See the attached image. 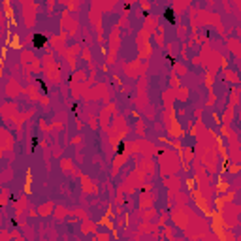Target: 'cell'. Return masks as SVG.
Instances as JSON below:
<instances>
[{"label":"cell","instance_id":"cell-1","mask_svg":"<svg viewBox=\"0 0 241 241\" xmlns=\"http://www.w3.org/2000/svg\"><path fill=\"white\" fill-rule=\"evenodd\" d=\"M32 42H34V47H36V49H40V47H43V45H45V42H47V38H45L43 34H34Z\"/></svg>","mask_w":241,"mask_h":241},{"label":"cell","instance_id":"cell-2","mask_svg":"<svg viewBox=\"0 0 241 241\" xmlns=\"http://www.w3.org/2000/svg\"><path fill=\"white\" fill-rule=\"evenodd\" d=\"M164 17H166L172 25H175V17H173V10H172V8H166V10H164Z\"/></svg>","mask_w":241,"mask_h":241},{"label":"cell","instance_id":"cell-3","mask_svg":"<svg viewBox=\"0 0 241 241\" xmlns=\"http://www.w3.org/2000/svg\"><path fill=\"white\" fill-rule=\"evenodd\" d=\"M38 83H40V87H42V89H43V91H47V87H45V83H43V81H42V79H38Z\"/></svg>","mask_w":241,"mask_h":241}]
</instances>
